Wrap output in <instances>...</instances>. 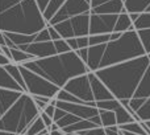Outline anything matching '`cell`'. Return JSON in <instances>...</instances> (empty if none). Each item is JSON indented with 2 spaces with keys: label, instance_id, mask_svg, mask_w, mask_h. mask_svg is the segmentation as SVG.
I'll list each match as a JSON object with an SVG mask.
<instances>
[{
  "label": "cell",
  "instance_id": "obj_1",
  "mask_svg": "<svg viewBox=\"0 0 150 135\" xmlns=\"http://www.w3.org/2000/svg\"><path fill=\"white\" fill-rule=\"evenodd\" d=\"M150 64L148 55L140 56L129 61L115 64L111 66L100 68L95 75L107 86L116 99H129L133 97L146 68Z\"/></svg>",
  "mask_w": 150,
  "mask_h": 135
},
{
  "label": "cell",
  "instance_id": "obj_2",
  "mask_svg": "<svg viewBox=\"0 0 150 135\" xmlns=\"http://www.w3.org/2000/svg\"><path fill=\"white\" fill-rule=\"evenodd\" d=\"M20 65L46 78L59 89L63 88L65 83L71 78L88 73L86 64L78 57L76 52L74 50L45 58H33Z\"/></svg>",
  "mask_w": 150,
  "mask_h": 135
},
{
  "label": "cell",
  "instance_id": "obj_3",
  "mask_svg": "<svg viewBox=\"0 0 150 135\" xmlns=\"http://www.w3.org/2000/svg\"><path fill=\"white\" fill-rule=\"evenodd\" d=\"M47 23L37 7L36 0H20L0 12V31L8 33L34 34L46 28Z\"/></svg>",
  "mask_w": 150,
  "mask_h": 135
},
{
  "label": "cell",
  "instance_id": "obj_4",
  "mask_svg": "<svg viewBox=\"0 0 150 135\" xmlns=\"http://www.w3.org/2000/svg\"><path fill=\"white\" fill-rule=\"evenodd\" d=\"M40 115V110L32 97L23 93L17 101L1 115L0 118V131L21 135L25 133L28 126Z\"/></svg>",
  "mask_w": 150,
  "mask_h": 135
},
{
  "label": "cell",
  "instance_id": "obj_5",
  "mask_svg": "<svg viewBox=\"0 0 150 135\" xmlns=\"http://www.w3.org/2000/svg\"><path fill=\"white\" fill-rule=\"evenodd\" d=\"M144 55H145V50L140 42L137 32L127 31L117 40L107 42L99 69L133 60V58H137Z\"/></svg>",
  "mask_w": 150,
  "mask_h": 135
},
{
  "label": "cell",
  "instance_id": "obj_6",
  "mask_svg": "<svg viewBox=\"0 0 150 135\" xmlns=\"http://www.w3.org/2000/svg\"><path fill=\"white\" fill-rule=\"evenodd\" d=\"M20 73L23 75L24 85H25V93L30 97H47V98H55L59 88L47 81L46 78L30 72L26 68L18 65Z\"/></svg>",
  "mask_w": 150,
  "mask_h": 135
},
{
  "label": "cell",
  "instance_id": "obj_7",
  "mask_svg": "<svg viewBox=\"0 0 150 135\" xmlns=\"http://www.w3.org/2000/svg\"><path fill=\"white\" fill-rule=\"evenodd\" d=\"M61 89H65L67 93H70L71 96L76 97L78 99L83 101L86 105L95 106V101H93V97H92V91H91V86H90V81H88V77H87V73L82 75H76V77L69 80L65 83V86Z\"/></svg>",
  "mask_w": 150,
  "mask_h": 135
},
{
  "label": "cell",
  "instance_id": "obj_8",
  "mask_svg": "<svg viewBox=\"0 0 150 135\" xmlns=\"http://www.w3.org/2000/svg\"><path fill=\"white\" fill-rule=\"evenodd\" d=\"M90 3L86 0H66L62 4V7L57 11V13L47 21V25H54V24L61 23L63 20L80 15V13L90 12Z\"/></svg>",
  "mask_w": 150,
  "mask_h": 135
},
{
  "label": "cell",
  "instance_id": "obj_9",
  "mask_svg": "<svg viewBox=\"0 0 150 135\" xmlns=\"http://www.w3.org/2000/svg\"><path fill=\"white\" fill-rule=\"evenodd\" d=\"M117 15L109 13H90V34H101L113 32Z\"/></svg>",
  "mask_w": 150,
  "mask_h": 135
},
{
  "label": "cell",
  "instance_id": "obj_10",
  "mask_svg": "<svg viewBox=\"0 0 150 135\" xmlns=\"http://www.w3.org/2000/svg\"><path fill=\"white\" fill-rule=\"evenodd\" d=\"M55 107L65 110V111L70 113V114H74L75 117L80 118V119H91L92 117L99 114L98 107L88 106V105H82V103H71V102L57 101Z\"/></svg>",
  "mask_w": 150,
  "mask_h": 135
},
{
  "label": "cell",
  "instance_id": "obj_11",
  "mask_svg": "<svg viewBox=\"0 0 150 135\" xmlns=\"http://www.w3.org/2000/svg\"><path fill=\"white\" fill-rule=\"evenodd\" d=\"M17 49L29 53L33 58H45L49 56L57 55L53 41H42V42H30L26 45H18Z\"/></svg>",
  "mask_w": 150,
  "mask_h": 135
},
{
  "label": "cell",
  "instance_id": "obj_12",
  "mask_svg": "<svg viewBox=\"0 0 150 135\" xmlns=\"http://www.w3.org/2000/svg\"><path fill=\"white\" fill-rule=\"evenodd\" d=\"M87 77H88V81H90V86H91V91H92L93 101L99 102V101H107V99H113L112 93L107 89V86L96 77L95 73L88 72Z\"/></svg>",
  "mask_w": 150,
  "mask_h": 135
},
{
  "label": "cell",
  "instance_id": "obj_13",
  "mask_svg": "<svg viewBox=\"0 0 150 135\" xmlns=\"http://www.w3.org/2000/svg\"><path fill=\"white\" fill-rule=\"evenodd\" d=\"M105 45L107 44L88 47V56H87V61H86V66H87L88 72H96L99 69L104 50H105Z\"/></svg>",
  "mask_w": 150,
  "mask_h": 135
},
{
  "label": "cell",
  "instance_id": "obj_14",
  "mask_svg": "<svg viewBox=\"0 0 150 135\" xmlns=\"http://www.w3.org/2000/svg\"><path fill=\"white\" fill-rule=\"evenodd\" d=\"M70 21L71 25H73L75 37L88 36V31H90V12L74 16V17L70 19Z\"/></svg>",
  "mask_w": 150,
  "mask_h": 135
},
{
  "label": "cell",
  "instance_id": "obj_15",
  "mask_svg": "<svg viewBox=\"0 0 150 135\" xmlns=\"http://www.w3.org/2000/svg\"><path fill=\"white\" fill-rule=\"evenodd\" d=\"M124 11V3L122 0H109L95 8H91L90 13H109V15H119Z\"/></svg>",
  "mask_w": 150,
  "mask_h": 135
},
{
  "label": "cell",
  "instance_id": "obj_16",
  "mask_svg": "<svg viewBox=\"0 0 150 135\" xmlns=\"http://www.w3.org/2000/svg\"><path fill=\"white\" fill-rule=\"evenodd\" d=\"M21 94H23L21 91L0 89V118H1V115L17 101V98Z\"/></svg>",
  "mask_w": 150,
  "mask_h": 135
},
{
  "label": "cell",
  "instance_id": "obj_17",
  "mask_svg": "<svg viewBox=\"0 0 150 135\" xmlns=\"http://www.w3.org/2000/svg\"><path fill=\"white\" fill-rule=\"evenodd\" d=\"M134 98H149L150 97V64L146 68L142 78H141L138 86L136 88V91L133 94Z\"/></svg>",
  "mask_w": 150,
  "mask_h": 135
},
{
  "label": "cell",
  "instance_id": "obj_18",
  "mask_svg": "<svg viewBox=\"0 0 150 135\" xmlns=\"http://www.w3.org/2000/svg\"><path fill=\"white\" fill-rule=\"evenodd\" d=\"M0 89H8V90H16L24 93L21 86L8 74V72L4 69V66H0Z\"/></svg>",
  "mask_w": 150,
  "mask_h": 135
},
{
  "label": "cell",
  "instance_id": "obj_19",
  "mask_svg": "<svg viewBox=\"0 0 150 135\" xmlns=\"http://www.w3.org/2000/svg\"><path fill=\"white\" fill-rule=\"evenodd\" d=\"M124 3V11L127 13L130 12H145V9L149 7L150 0H122Z\"/></svg>",
  "mask_w": 150,
  "mask_h": 135
},
{
  "label": "cell",
  "instance_id": "obj_20",
  "mask_svg": "<svg viewBox=\"0 0 150 135\" xmlns=\"http://www.w3.org/2000/svg\"><path fill=\"white\" fill-rule=\"evenodd\" d=\"M127 31H134L133 29V24L129 19V15L127 12H121L117 15L113 32H121V33H124Z\"/></svg>",
  "mask_w": 150,
  "mask_h": 135
},
{
  "label": "cell",
  "instance_id": "obj_21",
  "mask_svg": "<svg viewBox=\"0 0 150 135\" xmlns=\"http://www.w3.org/2000/svg\"><path fill=\"white\" fill-rule=\"evenodd\" d=\"M4 34L8 37L11 42H12L13 48H17L18 45H26L30 44V42L34 41V34H23V33H8V32H4Z\"/></svg>",
  "mask_w": 150,
  "mask_h": 135
},
{
  "label": "cell",
  "instance_id": "obj_22",
  "mask_svg": "<svg viewBox=\"0 0 150 135\" xmlns=\"http://www.w3.org/2000/svg\"><path fill=\"white\" fill-rule=\"evenodd\" d=\"M53 27H54V29L58 32V34L61 36V39H65L66 40V39H70V37H75L70 19L63 20V21H61V23L54 24Z\"/></svg>",
  "mask_w": 150,
  "mask_h": 135
},
{
  "label": "cell",
  "instance_id": "obj_23",
  "mask_svg": "<svg viewBox=\"0 0 150 135\" xmlns=\"http://www.w3.org/2000/svg\"><path fill=\"white\" fill-rule=\"evenodd\" d=\"M4 69L7 70V72H8V74H9L11 77H12L13 80H15L16 82H17L18 85L21 86V89H23V90H24V93H25V85H24L23 75H21L20 69H18V65H17V64L9 62V64H7V65H4Z\"/></svg>",
  "mask_w": 150,
  "mask_h": 135
},
{
  "label": "cell",
  "instance_id": "obj_24",
  "mask_svg": "<svg viewBox=\"0 0 150 135\" xmlns=\"http://www.w3.org/2000/svg\"><path fill=\"white\" fill-rule=\"evenodd\" d=\"M99 118H100L101 127H111V126H117L115 113L111 110H101L99 109Z\"/></svg>",
  "mask_w": 150,
  "mask_h": 135
},
{
  "label": "cell",
  "instance_id": "obj_25",
  "mask_svg": "<svg viewBox=\"0 0 150 135\" xmlns=\"http://www.w3.org/2000/svg\"><path fill=\"white\" fill-rule=\"evenodd\" d=\"M66 0H50L49 4H47L46 8H45V11L42 12V16H44V19L46 20V23L57 13V11L62 7V4Z\"/></svg>",
  "mask_w": 150,
  "mask_h": 135
},
{
  "label": "cell",
  "instance_id": "obj_26",
  "mask_svg": "<svg viewBox=\"0 0 150 135\" xmlns=\"http://www.w3.org/2000/svg\"><path fill=\"white\" fill-rule=\"evenodd\" d=\"M9 52H11V62L17 64V65L26 62L29 60H33V57L29 53L23 52V50L17 49V48H9Z\"/></svg>",
  "mask_w": 150,
  "mask_h": 135
},
{
  "label": "cell",
  "instance_id": "obj_27",
  "mask_svg": "<svg viewBox=\"0 0 150 135\" xmlns=\"http://www.w3.org/2000/svg\"><path fill=\"white\" fill-rule=\"evenodd\" d=\"M132 24H133V29L134 31L150 28V12H141L138 15L137 20L133 21Z\"/></svg>",
  "mask_w": 150,
  "mask_h": 135
},
{
  "label": "cell",
  "instance_id": "obj_28",
  "mask_svg": "<svg viewBox=\"0 0 150 135\" xmlns=\"http://www.w3.org/2000/svg\"><path fill=\"white\" fill-rule=\"evenodd\" d=\"M137 36L140 39V42L142 45L144 50H145V55H150V28L146 29H138Z\"/></svg>",
  "mask_w": 150,
  "mask_h": 135
},
{
  "label": "cell",
  "instance_id": "obj_29",
  "mask_svg": "<svg viewBox=\"0 0 150 135\" xmlns=\"http://www.w3.org/2000/svg\"><path fill=\"white\" fill-rule=\"evenodd\" d=\"M119 129L122 131H129V133H133V134L146 135L141 122H136V121H132V122H129V123H124V125H120Z\"/></svg>",
  "mask_w": 150,
  "mask_h": 135
},
{
  "label": "cell",
  "instance_id": "obj_30",
  "mask_svg": "<svg viewBox=\"0 0 150 135\" xmlns=\"http://www.w3.org/2000/svg\"><path fill=\"white\" fill-rule=\"evenodd\" d=\"M44 129H46L45 127V125H44V122H42V119H41V117H37L36 119L33 121V122L30 123V125L28 126V129L25 130V135H38L40 133H41Z\"/></svg>",
  "mask_w": 150,
  "mask_h": 135
},
{
  "label": "cell",
  "instance_id": "obj_31",
  "mask_svg": "<svg viewBox=\"0 0 150 135\" xmlns=\"http://www.w3.org/2000/svg\"><path fill=\"white\" fill-rule=\"evenodd\" d=\"M78 121H80V118L75 117L74 114H70V113H67V111H66L65 114H63L62 117H61L58 121H55L54 123H57V126H58V127H59V130H61V129H63V127H67V126L73 125V123H76Z\"/></svg>",
  "mask_w": 150,
  "mask_h": 135
},
{
  "label": "cell",
  "instance_id": "obj_32",
  "mask_svg": "<svg viewBox=\"0 0 150 135\" xmlns=\"http://www.w3.org/2000/svg\"><path fill=\"white\" fill-rule=\"evenodd\" d=\"M109 33H101V34H90L88 36V47L92 45H100L109 42Z\"/></svg>",
  "mask_w": 150,
  "mask_h": 135
},
{
  "label": "cell",
  "instance_id": "obj_33",
  "mask_svg": "<svg viewBox=\"0 0 150 135\" xmlns=\"http://www.w3.org/2000/svg\"><path fill=\"white\" fill-rule=\"evenodd\" d=\"M136 115L140 118V121H150V97L146 98L145 103L136 111Z\"/></svg>",
  "mask_w": 150,
  "mask_h": 135
},
{
  "label": "cell",
  "instance_id": "obj_34",
  "mask_svg": "<svg viewBox=\"0 0 150 135\" xmlns=\"http://www.w3.org/2000/svg\"><path fill=\"white\" fill-rule=\"evenodd\" d=\"M53 44H54V48H55V52H57V55L70 52V48H69V45H67V42H66L65 39L55 40V41H53Z\"/></svg>",
  "mask_w": 150,
  "mask_h": 135
},
{
  "label": "cell",
  "instance_id": "obj_35",
  "mask_svg": "<svg viewBox=\"0 0 150 135\" xmlns=\"http://www.w3.org/2000/svg\"><path fill=\"white\" fill-rule=\"evenodd\" d=\"M145 101H146V98H134V97H132V98H129V103H128V107H129L132 111L136 113L141 106H142L144 103H145Z\"/></svg>",
  "mask_w": 150,
  "mask_h": 135
},
{
  "label": "cell",
  "instance_id": "obj_36",
  "mask_svg": "<svg viewBox=\"0 0 150 135\" xmlns=\"http://www.w3.org/2000/svg\"><path fill=\"white\" fill-rule=\"evenodd\" d=\"M76 134L78 135H105L104 127H101V126H96V127L88 129V130L79 131V133H76Z\"/></svg>",
  "mask_w": 150,
  "mask_h": 135
},
{
  "label": "cell",
  "instance_id": "obj_37",
  "mask_svg": "<svg viewBox=\"0 0 150 135\" xmlns=\"http://www.w3.org/2000/svg\"><path fill=\"white\" fill-rule=\"evenodd\" d=\"M42 41H50V36H49V32H47V28L41 29V31L37 32L36 36H34L33 42H42Z\"/></svg>",
  "mask_w": 150,
  "mask_h": 135
},
{
  "label": "cell",
  "instance_id": "obj_38",
  "mask_svg": "<svg viewBox=\"0 0 150 135\" xmlns=\"http://www.w3.org/2000/svg\"><path fill=\"white\" fill-rule=\"evenodd\" d=\"M18 1H20V0H0V12L13 7V5L17 4Z\"/></svg>",
  "mask_w": 150,
  "mask_h": 135
},
{
  "label": "cell",
  "instance_id": "obj_39",
  "mask_svg": "<svg viewBox=\"0 0 150 135\" xmlns=\"http://www.w3.org/2000/svg\"><path fill=\"white\" fill-rule=\"evenodd\" d=\"M40 117H41L42 122H44V125H45V127H46V129H49L50 126L53 125V118L49 117L47 114H45L44 111H40Z\"/></svg>",
  "mask_w": 150,
  "mask_h": 135
},
{
  "label": "cell",
  "instance_id": "obj_40",
  "mask_svg": "<svg viewBox=\"0 0 150 135\" xmlns=\"http://www.w3.org/2000/svg\"><path fill=\"white\" fill-rule=\"evenodd\" d=\"M78 44V49L82 48H88V36H82V37H75Z\"/></svg>",
  "mask_w": 150,
  "mask_h": 135
},
{
  "label": "cell",
  "instance_id": "obj_41",
  "mask_svg": "<svg viewBox=\"0 0 150 135\" xmlns=\"http://www.w3.org/2000/svg\"><path fill=\"white\" fill-rule=\"evenodd\" d=\"M46 28H47V32H49V36H50V40H52V41H55V40L61 39V36L58 34V32L55 31L53 25H47Z\"/></svg>",
  "mask_w": 150,
  "mask_h": 135
},
{
  "label": "cell",
  "instance_id": "obj_42",
  "mask_svg": "<svg viewBox=\"0 0 150 135\" xmlns=\"http://www.w3.org/2000/svg\"><path fill=\"white\" fill-rule=\"evenodd\" d=\"M75 52H76L78 57L86 64V61H87V56H88V48H82V49H78V50H75Z\"/></svg>",
  "mask_w": 150,
  "mask_h": 135
},
{
  "label": "cell",
  "instance_id": "obj_43",
  "mask_svg": "<svg viewBox=\"0 0 150 135\" xmlns=\"http://www.w3.org/2000/svg\"><path fill=\"white\" fill-rule=\"evenodd\" d=\"M66 42H67L70 50H78V44H76V39L75 37H70V39H66Z\"/></svg>",
  "mask_w": 150,
  "mask_h": 135
},
{
  "label": "cell",
  "instance_id": "obj_44",
  "mask_svg": "<svg viewBox=\"0 0 150 135\" xmlns=\"http://www.w3.org/2000/svg\"><path fill=\"white\" fill-rule=\"evenodd\" d=\"M42 111H44L45 114H47L49 117H52V118H53V115H54V111H55V106H53V105H50V103H49L44 110H42Z\"/></svg>",
  "mask_w": 150,
  "mask_h": 135
},
{
  "label": "cell",
  "instance_id": "obj_45",
  "mask_svg": "<svg viewBox=\"0 0 150 135\" xmlns=\"http://www.w3.org/2000/svg\"><path fill=\"white\" fill-rule=\"evenodd\" d=\"M49 1L50 0H36V4H37V7L40 8V11L44 12L45 8H46V5L49 4Z\"/></svg>",
  "mask_w": 150,
  "mask_h": 135
},
{
  "label": "cell",
  "instance_id": "obj_46",
  "mask_svg": "<svg viewBox=\"0 0 150 135\" xmlns=\"http://www.w3.org/2000/svg\"><path fill=\"white\" fill-rule=\"evenodd\" d=\"M105 1H109V0H91L90 5H91V8H95V7H98V5L103 4V3H105Z\"/></svg>",
  "mask_w": 150,
  "mask_h": 135
},
{
  "label": "cell",
  "instance_id": "obj_47",
  "mask_svg": "<svg viewBox=\"0 0 150 135\" xmlns=\"http://www.w3.org/2000/svg\"><path fill=\"white\" fill-rule=\"evenodd\" d=\"M121 34H122L121 32H111V33H109V39H111V40H109V41H113V40H117L120 36H121Z\"/></svg>",
  "mask_w": 150,
  "mask_h": 135
},
{
  "label": "cell",
  "instance_id": "obj_48",
  "mask_svg": "<svg viewBox=\"0 0 150 135\" xmlns=\"http://www.w3.org/2000/svg\"><path fill=\"white\" fill-rule=\"evenodd\" d=\"M11 61L8 60L7 57H5L3 53H0V66H4V65H7V64H9Z\"/></svg>",
  "mask_w": 150,
  "mask_h": 135
},
{
  "label": "cell",
  "instance_id": "obj_49",
  "mask_svg": "<svg viewBox=\"0 0 150 135\" xmlns=\"http://www.w3.org/2000/svg\"><path fill=\"white\" fill-rule=\"evenodd\" d=\"M128 15H129V19H130V21H136L137 20V17H138V15H140V13H137V12H130V13H128Z\"/></svg>",
  "mask_w": 150,
  "mask_h": 135
},
{
  "label": "cell",
  "instance_id": "obj_50",
  "mask_svg": "<svg viewBox=\"0 0 150 135\" xmlns=\"http://www.w3.org/2000/svg\"><path fill=\"white\" fill-rule=\"evenodd\" d=\"M3 45H5V36H4V33L0 31V47H3Z\"/></svg>",
  "mask_w": 150,
  "mask_h": 135
},
{
  "label": "cell",
  "instance_id": "obj_51",
  "mask_svg": "<svg viewBox=\"0 0 150 135\" xmlns=\"http://www.w3.org/2000/svg\"><path fill=\"white\" fill-rule=\"evenodd\" d=\"M47 130H49V131H57V130H59V127H58V126H57V123H54V122H53V125L50 126V127L47 129Z\"/></svg>",
  "mask_w": 150,
  "mask_h": 135
},
{
  "label": "cell",
  "instance_id": "obj_52",
  "mask_svg": "<svg viewBox=\"0 0 150 135\" xmlns=\"http://www.w3.org/2000/svg\"><path fill=\"white\" fill-rule=\"evenodd\" d=\"M50 135H66V134L61 130H57V131H50Z\"/></svg>",
  "mask_w": 150,
  "mask_h": 135
},
{
  "label": "cell",
  "instance_id": "obj_53",
  "mask_svg": "<svg viewBox=\"0 0 150 135\" xmlns=\"http://www.w3.org/2000/svg\"><path fill=\"white\" fill-rule=\"evenodd\" d=\"M120 130V129H119ZM122 131V130H121ZM122 133H124V135H140V134H133V133H129V131H122Z\"/></svg>",
  "mask_w": 150,
  "mask_h": 135
},
{
  "label": "cell",
  "instance_id": "obj_54",
  "mask_svg": "<svg viewBox=\"0 0 150 135\" xmlns=\"http://www.w3.org/2000/svg\"><path fill=\"white\" fill-rule=\"evenodd\" d=\"M0 135H16V134H12V133H5V131H0Z\"/></svg>",
  "mask_w": 150,
  "mask_h": 135
},
{
  "label": "cell",
  "instance_id": "obj_55",
  "mask_svg": "<svg viewBox=\"0 0 150 135\" xmlns=\"http://www.w3.org/2000/svg\"><path fill=\"white\" fill-rule=\"evenodd\" d=\"M142 122H145V125L149 127V130H150V121H142Z\"/></svg>",
  "mask_w": 150,
  "mask_h": 135
},
{
  "label": "cell",
  "instance_id": "obj_56",
  "mask_svg": "<svg viewBox=\"0 0 150 135\" xmlns=\"http://www.w3.org/2000/svg\"><path fill=\"white\" fill-rule=\"evenodd\" d=\"M145 12H150V4H149V7L145 9Z\"/></svg>",
  "mask_w": 150,
  "mask_h": 135
},
{
  "label": "cell",
  "instance_id": "obj_57",
  "mask_svg": "<svg viewBox=\"0 0 150 135\" xmlns=\"http://www.w3.org/2000/svg\"><path fill=\"white\" fill-rule=\"evenodd\" d=\"M86 1H88V3H90V1H91V0H86ZM90 7H91V5H90Z\"/></svg>",
  "mask_w": 150,
  "mask_h": 135
},
{
  "label": "cell",
  "instance_id": "obj_58",
  "mask_svg": "<svg viewBox=\"0 0 150 135\" xmlns=\"http://www.w3.org/2000/svg\"><path fill=\"white\" fill-rule=\"evenodd\" d=\"M148 56H149V58H150V55H148Z\"/></svg>",
  "mask_w": 150,
  "mask_h": 135
}]
</instances>
